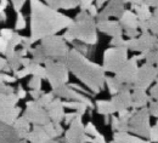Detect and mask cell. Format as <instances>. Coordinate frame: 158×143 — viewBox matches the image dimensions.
Listing matches in <instances>:
<instances>
[{"mask_svg": "<svg viewBox=\"0 0 158 143\" xmlns=\"http://www.w3.org/2000/svg\"><path fill=\"white\" fill-rule=\"evenodd\" d=\"M28 87L31 90H40L41 89V79L39 77H32L31 81L28 82Z\"/></svg>", "mask_w": 158, "mask_h": 143, "instance_id": "9a60e30c", "label": "cell"}, {"mask_svg": "<svg viewBox=\"0 0 158 143\" xmlns=\"http://www.w3.org/2000/svg\"><path fill=\"white\" fill-rule=\"evenodd\" d=\"M89 138L86 135H85V131H84V127H83V124L80 120V115H77L76 119L71 123L69 129L67 130L66 132V136H64V140L67 143H85L89 142Z\"/></svg>", "mask_w": 158, "mask_h": 143, "instance_id": "ba28073f", "label": "cell"}, {"mask_svg": "<svg viewBox=\"0 0 158 143\" xmlns=\"http://www.w3.org/2000/svg\"><path fill=\"white\" fill-rule=\"evenodd\" d=\"M0 82H4V73H0Z\"/></svg>", "mask_w": 158, "mask_h": 143, "instance_id": "484cf974", "label": "cell"}, {"mask_svg": "<svg viewBox=\"0 0 158 143\" xmlns=\"http://www.w3.org/2000/svg\"><path fill=\"white\" fill-rule=\"evenodd\" d=\"M93 1H94V0H80V1H79V6H80V9H81L83 11H86V10L93 5Z\"/></svg>", "mask_w": 158, "mask_h": 143, "instance_id": "d6986e66", "label": "cell"}, {"mask_svg": "<svg viewBox=\"0 0 158 143\" xmlns=\"http://www.w3.org/2000/svg\"><path fill=\"white\" fill-rule=\"evenodd\" d=\"M23 117L29 121V124L33 125H45L50 121L46 109L37 101H29L26 103V112Z\"/></svg>", "mask_w": 158, "mask_h": 143, "instance_id": "52a82bcc", "label": "cell"}, {"mask_svg": "<svg viewBox=\"0 0 158 143\" xmlns=\"http://www.w3.org/2000/svg\"><path fill=\"white\" fill-rule=\"evenodd\" d=\"M26 1H27V0H11L12 6H14V10H15L16 12H21V10H22V7L24 6Z\"/></svg>", "mask_w": 158, "mask_h": 143, "instance_id": "2e32d148", "label": "cell"}, {"mask_svg": "<svg viewBox=\"0 0 158 143\" xmlns=\"http://www.w3.org/2000/svg\"><path fill=\"white\" fill-rule=\"evenodd\" d=\"M49 6H51L55 10L63 9V10H71L79 6V1L80 0H45Z\"/></svg>", "mask_w": 158, "mask_h": 143, "instance_id": "7c38bea8", "label": "cell"}, {"mask_svg": "<svg viewBox=\"0 0 158 143\" xmlns=\"http://www.w3.org/2000/svg\"><path fill=\"white\" fill-rule=\"evenodd\" d=\"M26 18L24 16L21 14V12H17V17H16V23H15V28L16 30H22L26 28Z\"/></svg>", "mask_w": 158, "mask_h": 143, "instance_id": "5bb4252c", "label": "cell"}, {"mask_svg": "<svg viewBox=\"0 0 158 143\" xmlns=\"http://www.w3.org/2000/svg\"><path fill=\"white\" fill-rule=\"evenodd\" d=\"M16 96L19 97V100H23V98H26V96H27V92L24 91V89H23L22 86H19V89H17V92H16Z\"/></svg>", "mask_w": 158, "mask_h": 143, "instance_id": "44dd1931", "label": "cell"}, {"mask_svg": "<svg viewBox=\"0 0 158 143\" xmlns=\"http://www.w3.org/2000/svg\"><path fill=\"white\" fill-rule=\"evenodd\" d=\"M45 70L46 77L51 87L56 89L62 85H66L68 81V68L64 61H54V60H46L45 61Z\"/></svg>", "mask_w": 158, "mask_h": 143, "instance_id": "5b68a950", "label": "cell"}, {"mask_svg": "<svg viewBox=\"0 0 158 143\" xmlns=\"http://www.w3.org/2000/svg\"><path fill=\"white\" fill-rule=\"evenodd\" d=\"M150 137L152 142H158V124L155 126V129L150 131Z\"/></svg>", "mask_w": 158, "mask_h": 143, "instance_id": "ffe728a7", "label": "cell"}, {"mask_svg": "<svg viewBox=\"0 0 158 143\" xmlns=\"http://www.w3.org/2000/svg\"><path fill=\"white\" fill-rule=\"evenodd\" d=\"M12 127H14V130L16 131V133L19 135L21 140H26L29 131H31V124L24 117H19L16 119V121L14 123Z\"/></svg>", "mask_w": 158, "mask_h": 143, "instance_id": "8fae6325", "label": "cell"}, {"mask_svg": "<svg viewBox=\"0 0 158 143\" xmlns=\"http://www.w3.org/2000/svg\"><path fill=\"white\" fill-rule=\"evenodd\" d=\"M52 100H54V93H41V96L37 100V102L45 108Z\"/></svg>", "mask_w": 158, "mask_h": 143, "instance_id": "4fadbf2b", "label": "cell"}, {"mask_svg": "<svg viewBox=\"0 0 158 143\" xmlns=\"http://www.w3.org/2000/svg\"><path fill=\"white\" fill-rule=\"evenodd\" d=\"M12 92H14V89L10 85H7L5 82H0V95H2V93H12Z\"/></svg>", "mask_w": 158, "mask_h": 143, "instance_id": "ac0fdd59", "label": "cell"}, {"mask_svg": "<svg viewBox=\"0 0 158 143\" xmlns=\"http://www.w3.org/2000/svg\"><path fill=\"white\" fill-rule=\"evenodd\" d=\"M39 47L41 49L46 60H54V58L64 60V57L69 51L63 38L56 37V35H51L43 39Z\"/></svg>", "mask_w": 158, "mask_h": 143, "instance_id": "8992f818", "label": "cell"}, {"mask_svg": "<svg viewBox=\"0 0 158 143\" xmlns=\"http://www.w3.org/2000/svg\"><path fill=\"white\" fill-rule=\"evenodd\" d=\"M29 93H31V96L34 98V101H37L40 96H41L43 92H41L40 90H32V91H29Z\"/></svg>", "mask_w": 158, "mask_h": 143, "instance_id": "7402d4cb", "label": "cell"}, {"mask_svg": "<svg viewBox=\"0 0 158 143\" xmlns=\"http://www.w3.org/2000/svg\"><path fill=\"white\" fill-rule=\"evenodd\" d=\"M73 21L60 14L51 6L40 0H31V37L32 44L55 35L57 32L68 28Z\"/></svg>", "mask_w": 158, "mask_h": 143, "instance_id": "6da1fadb", "label": "cell"}, {"mask_svg": "<svg viewBox=\"0 0 158 143\" xmlns=\"http://www.w3.org/2000/svg\"><path fill=\"white\" fill-rule=\"evenodd\" d=\"M5 66H6V60H5V58H2V57H0V72H2V70H4Z\"/></svg>", "mask_w": 158, "mask_h": 143, "instance_id": "cb8c5ba5", "label": "cell"}, {"mask_svg": "<svg viewBox=\"0 0 158 143\" xmlns=\"http://www.w3.org/2000/svg\"><path fill=\"white\" fill-rule=\"evenodd\" d=\"M63 38L68 42H72L73 40L78 39L84 44H95L98 38H96V30L93 18L89 15H86L84 11L80 12L77 17V21L68 27Z\"/></svg>", "mask_w": 158, "mask_h": 143, "instance_id": "3957f363", "label": "cell"}, {"mask_svg": "<svg viewBox=\"0 0 158 143\" xmlns=\"http://www.w3.org/2000/svg\"><path fill=\"white\" fill-rule=\"evenodd\" d=\"M7 49H9V40L0 37V54H2L5 56L7 52Z\"/></svg>", "mask_w": 158, "mask_h": 143, "instance_id": "e0dca14e", "label": "cell"}, {"mask_svg": "<svg viewBox=\"0 0 158 143\" xmlns=\"http://www.w3.org/2000/svg\"><path fill=\"white\" fill-rule=\"evenodd\" d=\"M7 5H9V0H0V14L5 11Z\"/></svg>", "mask_w": 158, "mask_h": 143, "instance_id": "603a6c76", "label": "cell"}, {"mask_svg": "<svg viewBox=\"0 0 158 143\" xmlns=\"http://www.w3.org/2000/svg\"><path fill=\"white\" fill-rule=\"evenodd\" d=\"M48 115L50 118V120L52 123H60L63 118H64V112H63V105H62V101L57 98V100H52L45 107Z\"/></svg>", "mask_w": 158, "mask_h": 143, "instance_id": "30bf717a", "label": "cell"}, {"mask_svg": "<svg viewBox=\"0 0 158 143\" xmlns=\"http://www.w3.org/2000/svg\"><path fill=\"white\" fill-rule=\"evenodd\" d=\"M0 143H28L21 140L11 125L0 121Z\"/></svg>", "mask_w": 158, "mask_h": 143, "instance_id": "9c48e42d", "label": "cell"}, {"mask_svg": "<svg viewBox=\"0 0 158 143\" xmlns=\"http://www.w3.org/2000/svg\"><path fill=\"white\" fill-rule=\"evenodd\" d=\"M19 101V97L14 92L0 95V121L14 125L21 113V107L17 105Z\"/></svg>", "mask_w": 158, "mask_h": 143, "instance_id": "277c9868", "label": "cell"}, {"mask_svg": "<svg viewBox=\"0 0 158 143\" xmlns=\"http://www.w3.org/2000/svg\"><path fill=\"white\" fill-rule=\"evenodd\" d=\"M64 63L78 79L88 85L94 92H100L102 86V70L99 66L86 60L79 51L71 50L64 57Z\"/></svg>", "mask_w": 158, "mask_h": 143, "instance_id": "7a4b0ae2", "label": "cell"}, {"mask_svg": "<svg viewBox=\"0 0 158 143\" xmlns=\"http://www.w3.org/2000/svg\"><path fill=\"white\" fill-rule=\"evenodd\" d=\"M6 18H7V16H6L5 11H4V12H1V14H0V22H5Z\"/></svg>", "mask_w": 158, "mask_h": 143, "instance_id": "d4e9b609", "label": "cell"}]
</instances>
